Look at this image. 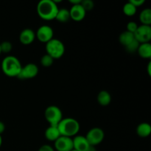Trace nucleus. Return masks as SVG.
<instances>
[{"mask_svg": "<svg viewBox=\"0 0 151 151\" xmlns=\"http://www.w3.org/2000/svg\"><path fill=\"white\" fill-rule=\"evenodd\" d=\"M134 39H135L134 34L132 33V32H128V31L127 30L122 32L119 36V43H120L122 45H123L124 47H126V46L128 45L130 43L132 42Z\"/></svg>", "mask_w": 151, "mask_h": 151, "instance_id": "a211bd4d", "label": "nucleus"}, {"mask_svg": "<svg viewBox=\"0 0 151 151\" xmlns=\"http://www.w3.org/2000/svg\"><path fill=\"white\" fill-rule=\"evenodd\" d=\"M38 72L39 71H38V66L35 63H29L25 66H22V69H21L17 78L22 80L32 79L37 76Z\"/></svg>", "mask_w": 151, "mask_h": 151, "instance_id": "6e6552de", "label": "nucleus"}, {"mask_svg": "<svg viewBox=\"0 0 151 151\" xmlns=\"http://www.w3.org/2000/svg\"><path fill=\"white\" fill-rule=\"evenodd\" d=\"M97 102L99 104L101 105L102 106H106L109 105L111 102V96L110 93L107 91H100L99 94H97Z\"/></svg>", "mask_w": 151, "mask_h": 151, "instance_id": "f3484780", "label": "nucleus"}, {"mask_svg": "<svg viewBox=\"0 0 151 151\" xmlns=\"http://www.w3.org/2000/svg\"><path fill=\"white\" fill-rule=\"evenodd\" d=\"M73 140V149L77 151H88L90 145L85 136L77 135L72 139Z\"/></svg>", "mask_w": 151, "mask_h": 151, "instance_id": "9b49d317", "label": "nucleus"}, {"mask_svg": "<svg viewBox=\"0 0 151 151\" xmlns=\"http://www.w3.org/2000/svg\"><path fill=\"white\" fill-rule=\"evenodd\" d=\"M137 53L142 58L148 59L151 58V44L150 42L140 44Z\"/></svg>", "mask_w": 151, "mask_h": 151, "instance_id": "dca6fc26", "label": "nucleus"}, {"mask_svg": "<svg viewBox=\"0 0 151 151\" xmlns=\"http://www.w3.org/2000/svg\"><path fill=\"white\" fill-rule=\"evenodd\" d=\"M54 32L52 28L49 25H42L39 27L35 32V38L42 43H47L53 38Z\"/></svg>", "mask_w": 151, "mask_h": 151, "instance_id": "1a4fd4ad", "label": "nucleus"}, {"mask_svg": "<svg viewBox=\"0 0 151 151\" xmlns=\"http://www.w3.org/2000/svg\"><path fill=\"white\" fill-rule=\"evenodd\" d=\"M147 72H148V75L149 76L151 75V62L150 61L147 64Z\"/></svg>", "mask_w": 151, "mask_h": 151, "instance_id": "7c9ffc66", "label": "nucleus"}, {"mask_svg": "<svg viewBox=\"0 0 151 151\" xmlns=\"http://www.w3.org/2000/svg\"><path fill=\"white\" fill-rule=\"evenodd\" d=\"M82 0H69V2L72 4V5H76V4H80Z\"/></svg>", "mask_w": 151, "mask_h": 151, "instance_id": "c756f323", "label": "nucleus"}, {"mask_svg": "<svg viewBox=\"0 0 151 151\" xmlns=\"http://www.w3.org/2000/svg\"><path fill=\"white\" fill-rule=\"evenodd\" d=\"M139 20L142 24L149 25L151 24V10L150 8H145L139 14Z\"/></svg>", "mask_w": 151, "mask_h": 151, "instance_id": "aec40b11", "label": "nucleus"}, {"mask_svg": "<svg viewBox=\"0 0 151 151\" xmlns=\"http://www.w3.org/2000/svg\"><path fill=\"white\" fill-rule=\"evenodd\" d=\"M58 4L53 0H41L37 4V13L41 19L51 21L55 19L58 11Z\"/></svg>", "mask_w": 151, "mask_h": 151, "instance_id": "f257e3e1", "label": "nucleus"}, {"mask_svg": "<svg viewBox=\"0 0 151 151\" xmlns=\"http://www.w3.org/2000/svg\"><path fill=\"white\" fill-rule=\"evenodd\" d=\"M88 151H97V150H96L95 147H94V146H91V147H89V149L88 150Z\"/></svg>", "mask_w": 151, "mask_h": 151, "instance_id": "2f4dec72", "label": "nucleus"}, {"mask_svg": "<svg viewBox=\"0 0 151 151\" xmlns=\"http://www.w3.org/2000/svg\"><path fill=\"white\" fill-rule=\"evenodd\" d=\"M137 28H138V24L135 22H129L127 24L126 30L128 31V32H132V33L134 34V32H136Z\"/></svg>", "mask_w": 151, "mask_h": 151, "instance_id": "a878e982", "label": "nucleus"}, {"mask_svg": "<svg viewBox=\"0 0 151 151\" xmlns=\"http://www.w3.org/2000/svg\"><path fill=\"white\" fill-rule=\"evenodd\" d=\"M1 144H2V137H1V136L0 135V147H1Z\"/></svg>", "mask_w": 151, "mask_h": 151, "instance_id": "473e14b6", "label": "nucleus"}, {"mask_svg": "<svg viewBox=\"0 0 151 151\" xmlns=\"http://www.w3.org/2000/svg\"><path fill=\"white\" fill-rule=\"evenodd\" d=\"M1 70L8 77H17L22 68L20 60L13 55L6 56L1 61Z\"/></svg>", "mask_w": 151, "mask_h": 151, "instance_id": "f03ea898", "label": "nucleus"}, {"mask_svg": "<svg viewBox=\"0 0 151 151\" xmlns=\"http://www.w3.org/2000/svg\"><path fill=\"white\" fill-rule=\"evenodd\" d=\"M61 136L71 137L77 136L80 130V124L75 119L72 117L63 118L58 125Z\"/></svg>", "mask_w": 151, "mask_h": 151, "instance_id": "7ed1b4c3", "label": "nucleus"}, {"mask_svg": "<svg viewBox=\"0 0 151 151\" xmlns=\"http://www.w3.org/2000/svg\"><path fill=\"white\" fill-rule=\"evenodd\" d=\"M129 1L131 3V4H134L137 8L138 7H139V6L142 5V4L145 2V0H130Z\"/></svg>", "mask_w": 151, "mask_h": 151, "instance_id": "bb28decb", "label": "nucleus"}, {"mask_svg": "<svg viewBox=\"0 0 151 151\" xmlns=\"http://www.w3.org/2000/svg\"><path fill=\"white\" fill-rule=\"evenodd\" d=\"M139 44L140 43L139 42V41H137V40L134 39L132 42L130 43V44H128V45H127L126 47H125V50L129 53L136 52H137V50H138Z\"/></svg>", "mask_w": 151, "mask_h": 151, "instance_id": "5701e85b", "label": "nucleus"}, {"mask_svg": "<svg viewBox=\"0 0 151 151\" xmlns=\"http://www.w3.org/2000/svg\"><path fill=\"white\" fill-rule=\"evenodd\" d=\"M46 139L49 141L55 142L60 137V131H59L58 126H52L50 125L48 128L46 129L45 133H44Z\"/></svg>", "mask_w": 151, "mask_h": 151, "instance_id": "4468645a", "label": "nucleus"}, {"mask_svg": "<svg viewBox=\"0 0 151 151\" xmlns=\"http://www.w3.org/2000/svg\"><path fill=\"white\" fill-rule=\"evenodd\" d=\"M137 7L134 4H131L130 1L125 3L123 6V8H122L123 13L128 16H132L135 15L136 13H137Z\"/></svg>", "mask_w": 151, "mask_h": 151, "instance_id": "412c9836", "label": "nucleus"}, {"mask_svg": "<svg viewBox=\"0 0 151 151\" xmlns=\"http://www.w3.org/2000/svg\"><path fill=\"white\" fill-rule=\"evenodd\" d=\"M1 47H0V55H1Z\"/></svg>", "mask_w": 151, "mask_h": 151, "instance_id": "f704fd0d", "label": "nucleus"}, {"mask_svg": "<svg viewBox=\"0 0 151 151\" xmlns=\"http://www.w3.org/2000/svg\"><path fill=\"white\" fill-rule=\"evenodd\" d=\"M4 130H5V125L4 123L1 121H0V135H1L2 133H4Z\"/></svg>", "mask_w": 151, "mask_h": 151, "instance_id": "c85d7f7f", "label": "nucleus"}, {"mask_svg": "<svg viewBox=\"0 0 151 151\" xmlns=\"http://www.w3.org/2000/svg\"><path fill=\"white\" fill-rule=\"evenodd\" d=\"M70 13V19L75 22H80L82 21L85 18L86 11L83 9V7L81 6V4H76V5H72L69 10Z\"/></svg>", "mask_w": 151, "mask_h": 151, "instance_id": "f8f14e48", "label": "nucleus"}, {"mask_svg": "<svg viewBox=\"0 0 151 151\" xmlns=\"http://www.w3.org/2000/svg\"><path fill=\"white\" fill-rule=\"evenodd\" d=\"M44 116L47 122L52 126H58L63 119V114L60 108L56 106H50L44 111Z\"/></svg>", "mask_w": 151, "mask_h": 151, "instance_id": "39448f33", "label": "nucleus"}, {"mask_svg": "<svg viewBox=\"0 0 151 151\" xmlns=\"http://www.w3.org/2000/svg\"><path fill=\"white\" fill-rule=\"evenodd\" d=\"M85 137L90 145L95 147L103 141L105 133L100 128H93L88 131Z\"/></svg>", "mask_w": 151, "mask_h": 151, "instance_id": "423d86ee", "label": "nucleus"}, {"mask_svg": "<svg viewBox=\"0 0 151 151\" xmlns=\"http://www.w3.org/2000/svg\"><path fill=\"white\" fill-rule=\"evenodd\" d=\"M81 4L86 12L92 10L94 7V1H91V0H82Z\"/></svg>", "mask_w": 151, "mask_h": 151, "instance_id": "b1692460", "label": "nucleus"}, {"mask_svg": "<svg viewBox=\"0 0 151 151\" xmlns=\"http://www.w3.org/2000/svg\"><path fill=\"white\" fill-rule=\"evenodd\" d=\"M57 21L61 23H65L67 22L70 19V13H69V10L66 8L58 9L57 15L55 16V19Z\"/></svg>", "mask_w": 151, "mask_h": 151, "instance_id": "6ab92c4d", "label": "nucleus"}, {"mask_svg": "<svg viewBox=\"0 0 151 151\" xmlns=\"http://www.w3.org/2000/svg\"><path fill=\"white\" fill-rule=\"evenodd\" d=\"M71 151H77V150H75V149H72V150H71Z\"/></svg>", "mask_w": 151, "mask_h": 151, "instance_id": "72a5a7b5", "label": "nucleus"}, {"mask_svg": "<svg viewBox=\"0 0 151 151\" xmlns=\"http://www.w3.org/2000/svg\"><path fill=\"white\" fill-rule=\"evenodd\" d=\"M46 51L53 59H58L64 54L65 46L60 40L52 38L46 43Z\"/></svg>", "mask_w": 151, "mask_h": 151, "instance_id": "20e7f679", "label": "nucleus"}, {"mask_svg": "<svg viewBox=\"0 0 151 151\" xmlns=\"http://www.w3.org/2000/svg\"><path fill=\"white\" fill-rule=\"evenodd\" d=\"M135 39L140 44L148 43L151 40V27L149 25L141 24L134 32Z\"/></svg>", "mask_w": 151, "mask_h": 151, "instance_id": "0eeeda50", "label": "nucleus"}, {"mask_svg": "<svg viewBox=\"0 0 151 151\" xmlns=\"http://www.w3.org/2000/svg\"><path fill=\"white\" fill-rule=\"evenodd\" d=\"M54 63V59L49 55L48 54H45L41 57V64L44 67H50Z\"/></svg>", "mask_w": 151, "mask_h": 151, "instance_id": "4be33fe9", "label": "nucleus"}, {"mask_svg": "<svg viewBox=\"0 0 151 151\" xmlns=\"http://www.w3.org/2000/svg\"><path fill=\"white\" fill-rule=\"evenodd\" d=\"M38 151H55V150L52 146L49 145H44L40 147Z\"/></svg>", "mask_w": 151, "mask_h": 151, "instance_id": "cd10ccee", "label": "nucleus"}, {"mask_svg": "<svg viewBox=\"0 0 151 151\" xmlns=\"http://www.w3.org/2000/svg\"><path fill=\"white\" fill-rule=\"evenodd\" d=\"M0 47H1V52L8 53L12 50L13 45L10 41H3L0 44Z\"/></svg>", "mask_w": 151, "mask_h": 151, "instance_id": "393cba45", "label": "nucleus"}, {"mask_svg": "<svg viewBox=\"0 0 151 151\" xmlns=\"http://www.w3.org/2000/svg\"><path fill=\"white\" fill-rule=\"evenodd\" d=\"M35 39V32L30 28L24 29L19 35V41L24 45L32 44Z\"/></svg>", "mask_w": 151, "mask_h": 151, "instance_id": "ddd939ff", "label": "nucleus"}, {"mask_svg": "<svg viewBox=\"0 0 151 151\" xmlns=\"http://www.w3.org/2000/svg\"><path fill=\"white\" fill-rule=\"evenodd\" d=\"M54 145L57 151H71L73 149V140L71 137L60 136L54 142Z\"/></svg>", "mask_w": 151, "mask_h": 151, "instance_id": "9d476101", "label": "nucleus"}, {"mask_svg": "<svg viewBox=\"0 0 151 151\" xmlns=\"http://www.w3.org/2000/svg\"><path fill=\"white\" fill-rule=\"evenodd\" d=\"M137 135L142 138L149 137L151 134V126L147 122H142L137 128Z\"/></svg>", "mask_w": 151, "mask_h": 151, "instance_id": "2eb2a0df", "label": "nucleus"}]
</instances>
